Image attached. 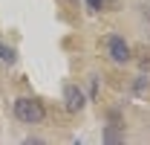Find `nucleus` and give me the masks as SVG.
<instances>
[{"mask_svg": "<svg viewBox=\"0 0 150 145\" xmlns=\"http://www.w3.org/2000/svg\"><path fill=\"white\" fill-rule=\"evenodd\" d=\"M15 116L20 122H26V125H38L46 116V110H43V105L38 99H18L15 102Z\"/></svg>", "mask_w": 150, "mask_h": 145, "instance_id": "obj_1", "label": "nucleus"}, {"mask_svg": "<svg viewBox=\"0 0 150 145\" xmlns=\"http://www.w3.org/2000/svg\"><path fill=\"white\" fill-rule=\"evenodd\" d=\"M107 50H110V58L115 64H127L130 61V47H127V41L118 35H110L107 38Z\"/></svg>", "mask_w": 150, "mask_h": 145, "instance_id": "obj_2", "label": "nucleus"}, {"mask_svg": "<svg viewBox=\"0 0 150 145\" xmlns=\"http://www.w3.org/2000/svg\"><path fill=\"white\" fill-rule=\"evenodd\" d=\"M64 99H67V108H69V110H81V108H84V96H81V90H78L75 84H67Z\"/></svg>", "mask_w": 150, "mask_h": 145, "instance_id": "obj_3", "label": "nucleus"}, {"mask_svg": "<svg viewBox=\"0 0 150 145\" xmlns=\"http://www.w3.org/2000/svg\"><path fill=\"white\" fill-rule=\"evenodd\" d=\"M0 61H9V64H12V61H15V50L6 47V44H0Z\"/></svg>", "mask_w": 150, "mask_h": 145, "instance_id": "obj_4", "label": "nucleus"}, {"mask_svg": "<svg viewBox=\"0 0 150 145\" xmlns=\"http://www.w3.org/2000/svg\"><path fill=\"white\" fill-rule=\"evenodd\" d=\"M87 3H90V9H101V3H104V0H87Z\"/></svg>", "mask_w": 150, "mask_h": 145, "instance_id": "obj_5", "label": "nucleus"}]
</instances>
